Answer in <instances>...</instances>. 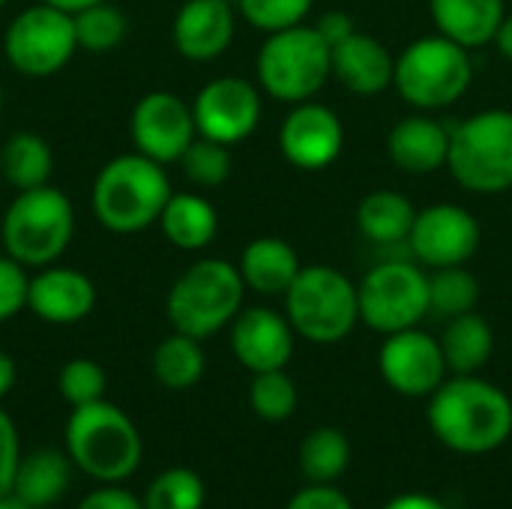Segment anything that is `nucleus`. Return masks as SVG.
Listing matches in <instances>:
<instances>
[{"label": "nucleus", "mask_w": 512, "mask_h": 509, "mask_svg": "<svg viewBox=\"0 0 512 509\" xmlns=\"http://www.w3.org/2000/svg\"><path fill=\"white\" fill-rule=\"evenodd\" d=\"M315 0H237L240 15L261 33H276L303 24Z\"/></svg>", "instance_id": "nucleus-37"}, {"label": "nucleus", "mask_w": 512, "mask_h": 509, "mask_svg": "<svg viewBox=\"0 0 512 509\" xmlns=\"http://www.w3.org/2000/svg\"><path fill=\"white\" fill-rule=\"evenodd\" d=\"M414 219H417L414 204L396 189L369 192L357 204V228H360V234L366 240H372V243H381V246L408 240V234L414 228Z\"/></svg>", "instance_id": "nucleus-26"}, {"label": "nucleus", "mask_w": 512, "mask_h": 509, "mask_svg": "<svg viewBox=\"0 0 512 509\" xmlns=\"http://www.w3.org/2000/svg\"><path fill=\"white\" fill-rule=\"evenodd\" d=\"M18 462H21L18 429H15V423H12V417L0 408V498L12 492Z\"/></svg>", "instance_id": "nucleus-39"}, {"label": "nucleus", "mask_w": 512, "mask_h": 509, "mask_svg": "<svg viewBox=\"0 0 512 509\" xmlns=\"http://www.w3.org/2000/svg\"><path fill=\"white\" fill-rule=\"evenodd\" d=\"M63 438L72 465L105 486L129 480L141 465L144 444L135 423L105 399L72 408Z\"/></svg>", "instance_id": "nucleus-3"}, {"label": "nucleus", "mask_w": 512, "mask_h": 509, "mask_svg": "<svg viewBox=\"0 0 512 509\" xmlns=\"http://www.w3.org/2000/svg\"><path fill=\"white\" fill-rule=\"evenodd\" d=\"M315 27H318V33L327 39V45L333 48V45H339L345 36H351V33H354V18L336 9V12H324V15H321V21H318Z\"/></svg>", "instance_id": "nucleus-42"}, {"label": "nucleus", "mask_w": 512, "mask_h": 509, "mask_svg": "<svg viewBox=\"0 0 512 509\" xmlns=\"http://www.w3.org/2000/svg\"><path fill=\"white\" fill-rule=\"evenodd\" d=\"M384 384L408 399H429L447 381V360L441 342L417 327L390 333L378 354Z\"/></svg>", "instance_id": "nucleus-12"}, {"label": "nucleus", "mask_w": 512, "mask_h": 509, "mask_svg": "<svg viewBox=\"0 0 512 509\" xmlns=\"http://www.w3.org/2000/svg\"><path fill=\"white\" fill-rule=\"evenodd\" d=\"M384 509H447L438 498L426 495V492H405L399 498H393Z\"/></svg>", "instance_id": "nucleus-43"}, {"label": "nucleus", "mask_w": 512, "mask_h": 509, "mask_svg": "<svg viewBox=\"0 0 512 509\" xmlns=\"http://www.w3.org/2000/svg\"><path fill=\"white\" fill-rule=\"evenodd\" d=\"M285 315L300 339L312 345H336L360 321L357 285L330 264L300 267L285 291Z\"/></svg>", "instance_id": "nucleus-5"}, {"label": "nucleus", "mask_w": 512, "mask_h": 509, "mask_svg": "<svg viewBox=\"0 0 512 509\" xmlns=\"http://www.w3.org/2000/svg\"><path fill=\"white\" fill-rule=\"evenodd\" d=\"M105 387H108L105 369L99 363L87 360V357L69 360L57 375V390H60L63 402L72 405V408L99 402L105 396Z\"/></svg>", "instance_id": "nucleus-36"}, {"label": "nucleus", "mask_w": 512, "mask_h": 509, "mask_svg": "<svg viewBox=\"0 0 512 509\" xmlns=\"http://www.w3.org/2000/svg\"><path fill=\"white\" fill-rule=\"evenodd\" d=\"M27 288L30 279L24 273V264L9 255H0V324L15 318L27 306Z\"/></svg>", "instance_id": "nucleus-38"}, {"label": "nucleus", "mask_w": 512, "mask_h": 509, "mask_svg": "<svg viewBox=\"0 0 512 509\" xmlns=\"http://www.w3.org/2000/svg\"><path fill=\"white\" fill-rule=\"evenodd\" d=\"M480 300V282L471 270L462 267H441L429 276V312L450 321L465 312H474Z\"/></svg>", "instance_id": "nucleus-31"}, {"label": "nucleus", "mask_w": 512, "mask_h": 509, "mask_svg": "<svg viewBox=\"0 0 512 509\" xmlns=\"http://www.w3.org/2000/svg\"><path fill=\"white\" fill-rule=\"evenodd\" d=\"M0 231L9 258L24 267H48L72 243L75 210L60 189L45 183L15 195Z\"/></svg>", "instance_id": "nucleus-8"}, {"label": "nucleus", "mask_w": 512, "mask_h": 509, "mask_svg": "<svg viewBox=\"0 0 512 509\" xmlns=\"http://www.w3.org/2000/svg\"><path fill=\"white\" fill-rule=\"evenodd\" d=\"M207 489L201 477L189 468L162 471L144 495V509H201Z\"/></svg>", "instance_id": "nucleus-34"}, {"label": "nucleus", "mask_w": 512, "mask_h": 509, "mask_svg": "<svg viewBox=\"0 0 512 509\" xmlns=\"http://www.w3.org/2000/svg\"><path fill=\"white\" fill-rule=\"evenodd\" d=\"M285 509H354L345 492L330 483H312L309 489L297 492Z\"/></svg>", "instance_id": "nucleus-40"}, {"label": "nucleus", "mask_w": 512, "mask_h": 509, "mask_svg": "<svg viewBox=\"0 0 512 509\" xmlns=\"http://www.w3.org/2000/svg\"><path fill=\"white\" fill-rule=\"evenodd\" d=\"M129 132L138 153H144L159 165H168V162H180L186 147L195 141L198 129H195L192 108L177 93L153 90L141 96L138 105L132 108Z\"/></svg>", "instance_id": "nucleus-15"}, {"label": "nucleus", "mask_w": 512, "mask_h": 509, "mask_svg": "<svg viewBox=\"0 0 512 509\" xmlns=\"http://www.w3.org/2000/svg\"><path fill=\"white\" fill-rule=\"evenodd\" d=\"M0 111H3V87H0Z\"/></svg>", "instance_id": "nucleus-48"}, {"label": "nucleus", "mask_w": 512, "mask_h": 509, "mask_svg": "<svg viewBox=\"0 0 512 509\" xmlns=\"http://www.w3.org/2000/svg\"><path fill=\"white\" fill-rule=\"evenodd\" d=\"M438 342H441L447 369L453 375H477L489 363V357L495 351L492 327L474 312L450 318L447 327H444V336Z\"/></svg>", "instance_id": "nucleus-27"}, {"label": "nucleus", "mask_w": 512, "mask_h": 509, "mask_svg": "<svg viewBox=\"0 0 512 509\" xmlns=\"http://www.w3.org/2000/svg\"><path fill=\"white\" fill-rule=\"evenodd\" d=\"M3 51L9 66L27 78H48L60 72L78 51L72 12L51 3L21 9L6 27Z\"/></svg>", "instance_id": "nucleus-10"}, {"label": "nucleus", "mask_w": 512, "mask_h": 509, "mask_svg": "<svg viewBox=\"0 0 512 509\" xmlns=\"http://www.w3.org/2000/svg\"><path fill=\"white\" fill-rule=\"evenodd\" d=\"M234 9L228 0H186L174 15V48L195 63L222 57L234 39Z\"/></svg>", "instance_id": "nucleus-18"}, {"label": "nucleus", "mask_w": 512, "mask_h": 509, "mask_svg": "<svg viewBox=\"0 0 512 509\" xmlns=\"http://www.w3.org/2000/svg\"><path fill=\"white\" fill-rule=\"evenodd\" d=\"M333 75L342 87H348L357 96H378L393 84L396 60L387 51V45L369 33H351L339 45L330 48Z\"/></svg>", "instance_id": "nucleus-20"}, {"label": "nucleus", "mask_w": 512, "mask_h": 509, "mask_svg": "<svg viewBox=\"0 0 512 509\" xmlns=\"http://www.w3.org/2000/svg\"><path fill=\"white\" fill-rule=\"evenodd\" d=\"M387 153L393 165L408 174H432L447 165L450 129L426 114H411L390 129Z\"/></svg>", "instance_id": "nucleus-21"}, {"label": "nucleus", "mask_w": 512, "mask_h": 509, "mask_svg": "<svg viewBox=\"0 0 512 509\" xmlns=\"http://www.w3.org/2000/svg\"><path fill=\"white\" fill-rule=\"evenodd\" d=\"M447 168L468 192H507L512 186V111L489 108L450 129Z\"/></svg>", "instance_id": "nucleus-9"}, {"label": "nucleus", "mask_w": 512, "mask_h": 509, "mask_svg": "<svg viewBox=\"0 0 512 509\" xmlns=\"http://www.w3.org/2000/svg\"><path fill=\"white\" fill-rule=\"evenodd\" d=\"M471 78H474V66L468 48H462L459 42L441 33L405 45L393 69V84L399 96L420 111L450 108L465 96Z\"/></svg>", "instance_id": "nucleus-7"}, {"label": "nucleus", "mask_w": 512, "mask_h": 509, "mask_svg": "<svg viewBox=\"0 0 512 509\" xmlns=\"http://www.w3.org/2000/svg\"><path fill=\"white\" fill-rule=\"evenodd\" d=\"M0 509H33V507H30L27 501H21L15 492H9V495H3V498H0Z\"/></svg>", "instance_id": "nucleus-47"}, {"label": "nucleus", "mask_w": 512, "mask_h": 509, "mask_svg": "<svg viewBox=\"0 0 512 509\" xmlns=\"http://www.w3.org/2000/svg\"><path fill=\"white\" fill-rule=\"evenodd\" d=\"M351 441L333 426L312 429L300 444V471L309 483H333L348 471Z\"/></svg>", "instance_id": "nucleus-30"}, {"label": "nucleus", "mask_w": 512, "mask_h": 509, "mask_svg": "<svg viewBox=\"0 0 512 509\" xmlns=\"http://www.w3.org/2000/svg\"><path fill=\"white\" fill-rule=\"evenodd\" d=\"M96 306V285L72 267H48L30 279L27 309L48 324H78Z\"/></svg>", "instance_id": "nucleus-19"}, {"label": "nucleus", "mask_w": 512, "mask_h": 509, "mask_svg": "<svg viewBox=\"0 0 512 509\" xmlns=\"http://www.w3.org/2000/svg\"><path fill=\"white\" fill-rule=\"evenodd\" d=\"M255 72L264 93L273 99L288 105L309 102L333 75L330 45L318 27L306 24L267 33L255 60Z\"/></svg>", "instance_id": "nucleus-6"}, {"label": "nucleus", "mask_w": 512, "mask_h": 509, "mask_svg": "<svg viewBox=\"0 0 512 509\" xmlns=\"http://www.w3.org/2000/svg\"><path fill=\"white\" fill-rule=\"evenodd\" d=\"M162 234L183 252H198L204 249L219 228V216L216 207L201 198V195H189V192H174L159 216Z\"/></svg>", "instance_id": "nucleus-25"}, {"label": "nucleus", "mask_w": 512, "mask_h": 509, "mask_svg": "<svg viewBox=\"0 0 512 509\" xmlns=\"http://www.w3.org/2000/svg\"><path fill=\"white\" fill-rule=\"evenodd\" d=\"M180 165H183V174L201 186V189H213V186H222L231 174V153L225 144L219 141H210V138H195L186 153L180 156Z\"/></svg>", "instance_id": "nucleus-35"}, {"label": "nucleus", "mask_w": 512, "mask_h": 509, "mask_svg": "<svg viewBox=\"0 0 512 509\" xmlns=\"http://www.w3.org/2000/svg\"><path fill=\"white\" fill-rule=\"evenodd\" d=\"M432 21L441 36L462 48H480L495 42L504 21V0H429Z\"/></svg>", "instance_id": "nucleus-22"}, {"label": "nucleus", "mask_w": 512, "mask_h": 509, "mask_svg": "<svg viewBox=\"0 0 512 509\" xmlns=\"http://www.w3.org/2000/svg\"><path fill=\"white\" fill-rule=\"evenodd\" d=\"M72 483V459L57 450H36L18 462L12 492L33 509L57 504Z\"/></svg>", "instance_id": "nucleus-24"}, {"label": "nucleus", "mask_w": 512, "mask_h": 509, "mask_svg": "<svg viewBox=\"0 0 512 509\" xmlns=\"http://www.w3.org/2000/svg\"><path fill=\"white\" fill-rule=\"evenodd\" d=\"M429 429L462 456H486L512 435V399L477 375H456L429 396Z\"/></svg>", "instance_id": "nucleus-1"}, {"label": "nucleus", "mask_w": 512, "mask_h": 509, "mask_svg": "<svg viewBox=\"0 0 512 509\" xmlns=\"http://www.w3.org/2000/svg\"><path fill=\"white\" fill-rule=\"evenodd\" d=\"M237 267H240L246 288H252L255 294L285 297V291L300 273V258L294 246L285 243L282 237H258L243 249Z\"/></svg>", "instance_id": "nucleus-23"}, {"label": "nucleus", "mask_w": 512, "mask_h": 509, "mask_svg": "<svg viewBox=\"0 0 512 509\" xmlns=\"http://www.w3.org/2000/svg\"><path fill=\"white\" fill-rule=\"evenodd\" d=\"M72 21H75L78 48L93 51V54H105L117 48L126 36V15L105 0L72 12Z\"/></svg>", "instance_id": "nucleus-32"}, {"label": "nucleus", "mask_w": 512, "mask_h": 509, "mask_svg": "<svg viewBox=\"0 0 512 509\" xmlns=\"http://www.w3.org/2000/svg\"><path fill=\"white\" fill-rule=\"evenodd\" d=\"M249 405L267 423H285L297 411V384L285 369L258 372L249 384Z\"/></svg>", "instance_id": "nucleus-33"}, {"label": "nucleus", "mask_w": 512, "mask_h": 509, "mask_svg": "<svg viewBox=\"0 0 512 509\" xmlns=\"http://www.w3.org/2000/svg\"><path fill=\"white\" fill-rule=\"evenodd\" d=\"M51 168H54L51 147L36 132H15L0 150V171L18 192L45 186Z\"/></svg>", "instance_id": "nucleus-28"}, {"label": "nucleus", "mask_w": 512, "mask_h": 509, "mask_svg": "<svg viewBox=\"0 0 512 509\" xmlns=\"http://www.w3.org/2000/svg\"><path fill=\"white\" fill-rule=\"evenodd\" d=\"M360 321L375 333L417 327L429 315V276L408 261H384L357 285Z\"/></svg>", "instance_id": "nucleus-11"}, {"label": "nucleus", "mask_w": 512, "mask_h": 509, "mask_svg": "<svg viewBox=\"0 0 512 509\" xmlns=\"http://www.w3.org/2000/svg\"><path fill=\"white\" fill-rule=\"evenodd\" d=\"M75 509H144V504L120 486H105V489L87 495Z\"/></svg>", "instance_id": "nucleus-41"}, {"label": "nucleus", "mask_w": 512, "mask_h": 509, "mask_svg": "<svg viewBox=\"0 0 512 509\" xmlns=\"http://www.w3.org/2000/svg\"><path fill=\"white\" fill-rule=\"evenodd\" d=\"M192 117L201 138L219 141L225 147L240 144L258 129L261 93L255 90V84L237 75L213 78L198 90L192 102Z\"/></svg>", "instance_id": "nucleus-13"}, {"label": "nucleus", "mask_w": 512, "mask_h": 509, "mask_svg": "<svg viewBox=\"0 0 512 509\" xmlns=\"http://www.w3.org/2000/svg\"><path fill=\"white\" fill-rule=\"evenodd\" d=\"M243 294L240 267L222 258H201L171 285L165 312L177 333L207 339L240 315Z\"/></svg>", "instance_id": "nucleus-4"}, {"label": "nucleus", "mask_w": 512, "mask_h": 509, "mask_svg": "<svg viewBox=\"0 0 512 509\" xmlns=\"http://www.w3.org/2000/svg\"><path fill=\"white\" fill-rule=\"evenodd\" d=\"M42 3H51V6H57L63 12H78V9L93 6V3H102V0H42Z\"/></svg>", "instance_id": "nucleus-46"}, {"label": "nucleus", "mask_w": 512, "mask_h": 509, "mask_svg": "<svg viewBox=\"0 0 512 509\" xmlns=\"http://www.w3.org/2000/svg\"><path fill=\"white\" fill-rule=\"evenodd\" d=\"M294 336L297 333L288 315H279L267 306L243 309L231 321V351L252 375L285 369L294 357Z\"/></svg>", "instance_id": "nucleus-17"}, {"label": "nucleus", "mask_w": 512, "mask_h": 509, "mask_svg": "<svg viewBox=\"0 0 512 509\" xmlns=\"http://www.w3.org/2000/svg\"><path fill=\"white\" fill-rule=\"evenodd\" d=\"M168 174L144 153L111 159L93 180V213L114 234H138L159 222L171 198Z\"/></svg>", "instance_id": "nucleus-2"}, {"label": "nucleus", "mask_w": 512, "mask_h": 509, "mask_svg": "<svg viewBox=\"0 0 512 509\" xmlns=\"http://www.w3.org/2000/svg\"><path fill=\"white\" fill-rule=\"evenodd\" d=\"M282 156L300 171L330 168L345 147V126L339 114L321 102H297L279 129Z\"/></svg>", "instance_id": "nucleus-16"}, {"label": "nucleus", "mask_w": 512, "mask_h": 509, "mask_svg": "<svg viewBox=\"0 0 512 509\" xmlns=\"http://www.w3.org/2000/svg\"><path fill=\"white\" fill-rule=\"evenodd\" d=\"M480 222L459 204H432L417 210L414 228L408 234L411 252L426 267H462L480 249Z\"/></svg>", "instance_id": "nucleus-14"}, {"label": "nucleus", "mask_w": 512, "mask_h": 509, "mask_svg": "<svg viewBox=\"0 0 512 509\" xmlns=\"http://www.w3.org/2000/svg\"><path fill=\"white\" fill-rule=\"evenodd\" d=\"M495 45H498L501 57H507L512 63V15H504V21L498 27V36H495Z\"/></svg>", "instance_id": "nucleus-45"}, {"label": "nucleus", "mask_w": 512, "mask_h": 509, "mask_svg": "<svg viewBox=\"0 0 512 509\" xmlns=\"http://www.w3.org/2000/svg\"><path fill=\"white\" fill-rule=\"evenodd\" d=\"M6 3H9V0H0V9H3V6H6Z\"/></svg>", "instance_id": "nucleus-49"}, {"label": "nucleus", "mask_w": 512, "mask_h": 509, "mask_svg": "<svg viewBox=\"0 0 512 509\" xmlns=\"http://www.w3.org/2000/svg\"><path fill=\"white\" fill-rule=\"evenodd\" d=\"M12 387H15V360H12L6 351H0V399H3Z\"/></svg>", "instance_id": "nucleus-44"}, {"label": "nucleus", "mask_w": 512, "mask_h": 509, "mask_svg": "<svg viewBox=\"0 0 512 509\" xmlns=\"http://www.w3.org/2000/svg\"><path fill=\"white\" fill-rule=\"evenodd\" d=\"M204 351L201 339H192L186 333H177L162 339L153 351V375L168 390H189L204 375Z\"/></svg>", "instance_id": "nucleus-29"}]
</instances>
